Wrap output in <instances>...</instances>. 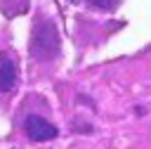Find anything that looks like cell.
<instances>
[{
	"label": "cell",
	"instance_id": "cell-1",
	"mask_svg": "<svg viewBox=\"0 0 151 149\" xmlns=\"http://www.w3.org/2000/svg\"><path fill=\"white\" fill-rule=\"evenodd\" d=\"M59 52V33L52 21H38L31 35V57L33 59H52Z\"/></svg>",
	"mask_w": 151,
	"mask_h": 149
},
{
	"label": "cell",
	"instance_id": "cell-2",
	"mask_svg": "<svg viewBox=\"0 0 151 149\" xmlns=\"http://www.w3.org/2000/svg\"><path fill=\"white\" fill-rule=\"evenodd\" d=\"M24 132H26V137L33 140V142H47V140H54V137L59 135L57 125H52L50 121H45L42 116H35V114L26 116V121H24Z\"/></svg>",
	"mask_w": 151,
	"mask_h": 149
},
{
	"label": "cell",
	"instance_id": "cell-3",
	"mask_svg": "<svg viewBox=\"0 0 151 149\" xmlns=\"http://www.w3.org/2000/svg\"><path fill=\"white\" fill-rule=\"evenodd\" d=\"M17 85V64L0 54V92H9L12 88Z\"/></svg>",
	"mask_w": 151,
	"mask_h": 149
},
{
	"label": "cell",
	"instance_id": "cell-4",
	"mask_svg": "<svg viewBox=\"0 0 151 149\" xmlns=\"http://www.w3.org/2000/svg\"><path fill=\"white\" fill-rule=\"evenodd\" d=\"M87 2L92 7H97V9H113L118 0H87Z\"/></svg>",
	"mask_w": 151,
	"mask_h": 149
}]
</instances>
